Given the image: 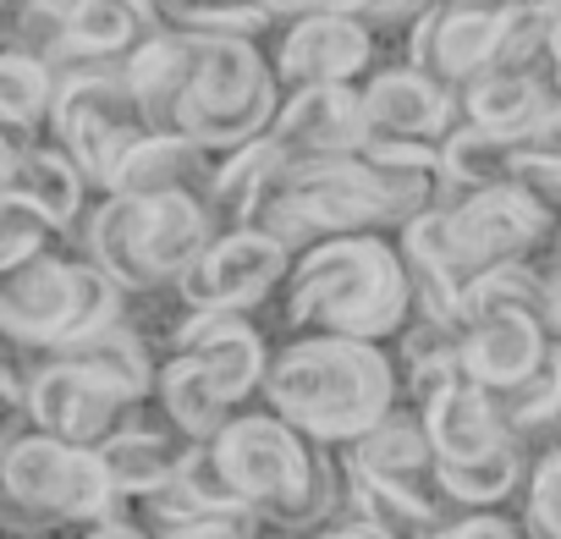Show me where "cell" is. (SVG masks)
<instances>
[{
  "instance_id": "cell-37",
  "label": "cell",
  "mask_w": 561,
  "mask_h": 539,
  "mask_svg": "<svg viewBox=\"0 0 561 539\" xmlns=\"http://www.w3.org/2000/svg\"><path fill=\"white\" fill-rule=\"evenodd\" d=\"M517 534H528L523 517H506L501 506H468L440 528V539H517Z\"/></svg>"
},
{
  "instance_id": "cell-25",
  "label": "cell",
  "mask_w": 561,
  "mask_h": 539,
  "mask_svg": "<svg viewBox=\"0 0 561 539\" xmlns=\"http://www.w3.org/2000/svg\"><path fill=\"white\" fill-rule=\"evenodd\" d=\"M561 94L550 89L545 72H517V67H490L462 89V122H479L490 133H523L534 127Z\"/></svg>"
},
{
  "instance_id": "cell-23",
  "label": "cell",
  "mask_w": 561,
  "mask_h": 539,
  "mask_svg": "<svg viewBox=\"0 0 561 539\" xmlns=\"http://www.w3.org/2000/svg\"><path fill=\"white\" fill-rule=\"evenodd\" d=\"M215 165H220V154L204 149L198 138L154 127V133L127 154L116 187H127V193H198V198H209Z\"/></svg>"
},
{
  "instance_id": "cell-24",
  "label": "cell",
  "mask_w": 561,
  "mask_h": 539,
  "mask_svg": "<svg viewBox=\"0 0 561 539\" xmlns=\"http://www.w3.org/2000/svg\"><path fill=\"white\" fill-rule=\"evenodd\" d=\"M122 72H127V83L138 89L149 122L165 127V133H176V111H182V94H187V83H193V34L165 23L154 39H144V45L122 61Z\"/></svg>"
},
{
  "instance_id": "cell-1",
  "label": "cell",
  "mask_w": 561,
  "mask_h": 539,
  "mask_svg": "<svg viewBox=\"0 0 561 539\" xmlns=\"http://www.w3.org/2000/svg\"><path fill=\"white\" fill-rule=\"evenodd\" d=\"M419 314L413 264L397 231H347L298 248L280 287V320L293 331H336L364 342H397Z\"/></svg>"
},
{
  "instance_id": "cell-12",
  "label": "cell",
  "mask_w": 561,
  "mask_h": 539,
  "mask_svg": "<svg viewBox=\"0 0 561 539\" xmlns=\"http://www.w3.org/2000/svg\"><path fill=\"white\" fill-rule=\"evenodd\" d=\"M280 89H325V83H364L375 72V28L353 12H309L287 18L270 45Z\"/></svg>"
},
{
  "instance_id": "cell-20",
  "label": "cell",
  "mask_w": 561,
  "mask_h": 539,
  "mask_svg": "<svg viewBox=\"0 0 561 539\" xmlns=\"http://www.w3.org/2000/svg\"><path fill=\"white\" fill-rule=\"evenodd\" d=\"M419 413L430 424V440H435V457L440 462H473V457L495 451L501 440H512V429L501 418V402L479 380H468V375H457L451 386H440Z\"/></svg>"
},
{
  "instance_id": "cell-17",
  "label": "cell",
  "mask_w": 561,
  "mask_h": 539,
  "mask_svg": "<svg viewBox=\"0 0 561 539\" xmlns=\"http://www.w3.org/2000/svg\"><path fill=\"white\" fill-rule=\"evenodd\" d=\"M171 353H193L215 386L226 391L231 408H242L248 397H264V375L275 347L264 342V331L248 314H198L176 303V325H171Z\"/></svg>"
},
{
  "instance_id": "cell-38",
  "label": "cell",
  "mask_w": 561,
  "mask_h": 539,
  "mask_svg": "<svg viewBox=\"0 0 561 539\" xmlns=\"http://www.w3.org/2000/svg\"><path fill=\"white\" fill-rule=\"evenodd\" d=\"M435 0H369L364 7V23L369 28H413Z\"/></svg>"
},
{
  "instance_id": "cell-8",
  "label": "cell",
  "mask_w": 561,
  "mask_h": 539,
  "mask_svg": "<svg viewBox=\"0 0 561 539\" xmlns=\"http://www.w3.org/2000/svg\"><path fill=\"white\" fill-rule=\"evenodd\" d=\"M149 133H154V122L122 67H61L50 138L89 171L94 193H116L127 154Z\"/></svg>"
},
{
  "instance_id": "cell-10",
  "label": "cell",
  "mask_w": 561,
  "mask_h": 539,
  "mask_svg": "<svg viewBox=\"0 0 561 539\" xmlns=\"http://www.w3.org/2000/svg\"><path fill=\"white\" fill-rule=\"evenodd\" d=\"M18 353L28 364V424L34 429H50V435H67L83 446H105L116 429H127L149 408L72 353H34V347H18Z\"/></svg>"
},
{
  "instance_id": "cell-42",
  "label": "cell",
  "mask_w": 561,
  "mask_h": 539,
  "mask_svg": "<svg viewBox=\"0 0 561 539\" xmlns=\"http://www.w3.org/2000/svg\"><path fill=\"white\" fill-rule=\"evenodd\" d=\"M7 7H12V0H7Z\"/></svg>"
},
{
  "instance_id": "cell-26",
  "label": "cell",
  "mask_w": 561,
  "mask_h": 539,
  "mask_svg": "<svg viewBox=\"0 0 561 539\" xmlns=\"http://www.w3.org/2000/svg\"><path fill=\"white\" fill-rule=\"evenodd\" d=\"M154 408L187 435V440H215L237 408L226 402V391L215 386V375L193 358V353H171L160 364V380H154Z\"/></svg>"
},
{
  "instance_id": "cell-13",
  "label": "cell",
  "mask_w": 561,
  "mask_h": 539,
  "mask_svg": "<svg viewBox=\"0 0 561 539\" xmlns=\"http://www.w3.org/2000/svg\"><path fill=\"white\" fill-rule=\"evenodd\" d=\"M506 12H512V0H435L408 28V61L462 94L479 72L495 67Z\"/></svg>"
},
{
  "instance_id": "cell-41",
  "label": "cell",
  "mask_w": 561,
  "mask_h": 539,
  "mask_svg": "<svg viewBox=\"0 0 561 539\" xmlns=\"http://www.w3.org/2000/svg\"><path fill=\"white\" fill-rule=\"evenodd\" d=\"M545 7H550V12H556V18H561V0H545Z\"/></svg>"
},
{
  "instance_id": "cell-35",
  "label": "cell",
  "mask_w": 561,
  "mask_h": 539,
  "mask_svg": "<svg viewBox=\"0 0 561 539\" xmlns=\"http://www.w3.org/2000/svg\"><path fill=\"white\" fill-rule=\"evenodd\" d=\"M523 528L539 534V539H561V440L545 446L534 462H528V479H523Z\"/></svg>"
},
{
  "instance_id": "cell-32",
  "label": "cell",
  "mask_w": 561,
  "mask_h": 539,
  "mask_svg": "<svg viewBox=\"0 0 561 539\" xmlns=\"http://www.w3.org/2000/svg\"><path fill=\"white\" fill-rule=\"evenodd\" d=\"M550 34H556V12L545 0H512L501 45H495V67H517V72H545L550 78Z\"/></svg>"
},
{
  "instance_id": "cell-40",
  "label": "cell",
  "mask_w": 561,
  "mask_h": 539,
  "mask_svg": "<svg viewBox=\"0 0 561 539\" xmlns=\"http://www.w3.org/2000/svg\"><path fill=\"white\" fill-rule=\"evenodd\" d=\"M550 89L561 94V18H556V34H550Z\"/></svg>"
},
{
  "instance_id": "cell-4",
  "label": "cell",
  "mask_w": 561,
  "mask_h": 539,
  "mask_svg": "<svg viewBox=\"0 0 561 539\" xmlns=\"http://www.w3.org/2000/svg\"><path fill=\"white\" fill-rule=\"evenodd\" d=\"M220 231L209 198L198 193H100V204L83 220L78 248L105 264L111 276L133 293V298H154L171 293L182 282V270L209 248V237Z\"/></svg>"
},
{
  "instance_id": "cell-11",
  "label": "cell",
  "mask_w": 561,
  "mask_h": 539,
  "mask_svg": "<svg viewBox=\"0 0 561 539\" xmlns=\"http://www.w3.org/2000/svg\"><path fill=\"white\" fill-rule=\"evenodd\" d=\"M550 320L523 298H473L462 314V375L490 397L523 386L550 353Z\"/></svg>"
},
{
  "instance_id": "cell-3",
  "label": "cell",
  "mask_w": 561,
  "mask_h": 539,
  "mask_svg": "<svg viewBox=\"0 0 561 539\" xmlns=\"http://www.w3.org/2000/svg\"><path fill=\"white\" fill-rule=\"evenodd\" d=\"M215 457L270 534H314L342 501V457L336 446L304 435L275 408L237 413L215 440Z\"/></svg>"
},
{
  "instance_id": "cell-6",
  "label": "cell",
  "mask_w": 561,
  "mask_h": 539,
  "mask_svg": "<svg viewBox=\"0 0 561 539\" xmlns=\"http://www.w3.org/2000/svg\"><path fill=\"white\" fill-rule=\"evenodd\" d=\"M122 506V490L105 468L100 446L50 435V429H12L0 446V523L12 534L61 528V523H100Z\"/></svg>"
},
{
  "instance_id": "cell-39",
  "label": "cell",
  "mask_w": 561,
  "mask_h": 539,
  "mask_svg": "<svg viewBox=\"0 0 561 539\" xmlns=\"http://www.w3.org/2000/svg\"><path fill=\"white\" fill-rule=\"evenodd\" d=\"M259 7L275 23H287V18H309V12H353V18H364L369 0H259Z\"/></svg>"
},
{
  "instance_id": "cell-9",
  "label": "cell",
  "mask_w": 561,
  "mask_h": 539,
  "mask_svg": "<svg viewBox=\"0 0 561 539\" xmlns=\"http://www.w3.org/2000/svg\"><path fill=\"white\" fill-rule=\"evenodd\" d=\"M298 248L280 242L264 226H220L209 237V248L182 270V282L171 287V298L182 309L198 314H253L270 293L287 287Z\"/></svg>"
},
{
  "instance_id": "cell-15",
  "label": "cell",
  "mask_w": 561,
  "mask_h": 539,
  "mask_svg": "<svg viewBox=\"0 0 561 539\" xmlns=\"http://www.w3.org/2000/svg\"><path fill=\"white\" fill-rule=\"evenodd\" d=\"M7 187L34 193L61 237H83V220H89L83 204H89L94 182L56 138H45L34 127H12V122L0 127V193Z\"/></svg>"
},
{
  "instance_id": "cell-2",
  "label": "cell",
  "mask_w": 561,
  "mask_h": 539,
  "mask_svg": "<svg viewBox=\"0 0 561 539\" xmlns=\"http://www.w3.org/2000/svg\"><path fill=\"white\" fill-rule=\"evenodd\" d=\"M402 402V364L386 342L298 331L280 342L264 375V408L293 418L325 446H347Z\"/></svg>"
},
{
  "instance_id": "cell-5",
  "label": "cell",
  "mask_w": 561,
  "mask_h": 539,
  "mask_svg": "<svg viewBox=\"0 0 561 539\" xmlns=\"http://www.w3.org/2000/svg\"><path fill=\"white\" fill-rule=\"evenodd\" d=\"M127 298L133 293L83 248L78 253L45 248L28 264L0 270V336L12 347L61 353L127 320Z\"/></svg>"
},
{
  "instance_id": "cell-18",
  "label": "cell",
  "mask_w": 561,
  "mask_h": 539,
  "mask_svg": "<svg viewBox=\"0 0 561 539\" xmlns=\"http://www.w3.org/2000/svg\"><path fill=\"white\" fill-rule=\"evenodd\" d=\"M347 462H358L364 473H375V479H391V484H408V490H419V495H435V501H446V490H440V457H435V440H430V424H424V413L413 408V402H397L375 429H364L358 440H347V446H336ZM451 506V501H446ZM457 512V506H451Z\"/></svg>"
},
{
  "instance_id": "cell-30",
  "label": "cell",
  "mask_w": 561,
  "mask_h": 539,
  "mask_svg": "<svg viewBox=\"0 0 561 539\" xmlns=\"http://www.w3.org/2000/svg\"><path fill=\"white\" fill-rule=\"evenodd\" d=\"M56 94H61V67L34 56V50L7 45V56H0V116H7L12 127L50 133Z\"/></svg>"
},
{
  "instance_id": "cell-22",
  "label": "cell",
  "mask_w": 561,
  "mask_h": 539,
  "mask_svg": "<svg viewBox=\"0 0 561 539\" xmlns=\"http://www.w3.org/2000/svg\"><path fill=\"white\" fill-rule=\"evenodd\" d=\"M342 457V451H336ZM342 506H353V512H364L375 528H380V539H435L457 512L446 506V501H435V495H419V490H408V484H391V479H375V473H364L358 462H347L342 457Z\"/></svg>"
},
{
  "instance_id": "cell-16",
  "label": "cell",
  "mask_w": 561,
  "mask_h": 539,
  "mask_svg": "<svg viewBox=\"0 0 561 539\" xmlns=\"http://www.w3.org/2000/svg\"><path fill=\"white\" fill-rule=\"evenodd\" d=\"M280 160H336L369 149V116L358 83H325V89H293L280 100V116L270 127Z\"/></svg>"
},
{
  "instance_id": "cell-19",
  "label": "cell",
  "mask_w": 561,
  "mask_h": 539,
  "mask_svg": "<svg viewBox=\"0 0 561 539\" xmlns=\"http://www.w3.org/2000/svg\"><path fill=\"white\" fill-rule=\"evenodd\" d=\"M105 468H111V479H116V490H122V501H133V495H149V490H165L176 473H182V462H187V451H193V440L154 408V397H149V408L127 424V429H116L105 446Z\"/></svg>"
},
{
  "instance_id": "cell-34",
  "label": "cell",
  "mask_w": 561,
  "mask_h": 539,
  "mask_svg": "<svg viewBox=\"0 0 561 539\" xmlns=\"http://www.w3.org/2000/svg\"><path fill=\"white\" fill-rule=\"evenodd\" d=\"M7 34L18 50H34L56 67H67V39H72V0H12L7 7Z\"/></svg>"
},
{
  "instance_id": "cell-21",
  "label": "cell",
  "mask_w": 561,
  "mask_h": 539,
  "mask_svg": "<svg viewBox=\"0 0 561 539\" xmlns=\"http://www.w3.org/2000/svg\"><path fill=\"white\" fill-rule=\"evenodd\" d=\"M160 28H165V12L154 0H72L67 67H122Z\"/></svg>"
},
{
  "instance_id": "cell-33",
  "label": "cell",
  "mask_w": 561,
  "mask_h": 539,
  "mask_svg": "<svg viewBox=\"0 0 561 539\" xmlns=\"http://www.w3.org/2000/svg\"><path fill=\"white\" fill-rule=\"evenodd\" d=\"M56 220L45 215V204L23 187H7L0 193V270H12V264H28L34 253L56 248Z\"/></svg>"
},
{
  "instance_id": "cell-14",
  "label": "cell",
  "mask_w": 561,
  "mask_h": 539,
  "mask_svg": "<svg viewBox=\"0 0 561 539\" xmlns=\"http://www.w3.org/2000/svg\"><path fill=\"white\" fill-rule=\"evenodd\" d=\"M358 94L369 116V144H446L462 127V94L413 61L375 67Z\"/></svg>"
},
{
  "instance_id": "cell-7",
  "label": "cell",
  "mask_w": 561,
  "mask_h": 539,
  "mask_svg": "<svg viewBox=\"0 0 561 539\" xmlns=\"http://www.w3.org/2000/svg\"><path fill=\"white\" fill-rule=\"evenodd\" d=\"M280 100H287V89H280L275 61L259 39H248V34H193V83L182 94L176 133L226 154V149L264 138L280 116Z\"/></svg>"
},
{
  "instance_id": "cell-28",
  "label": "cell",
  "mask_w": 561,
  "mask_h": 539,
  "mask_svg": "<svg viewBox=\"0 0 561 539\" xmlns=\"http://www.w3.org/2000/svg\"><path fill=\"white\" fill-rule=\"evenodd\" d=\"M440 176H446V198L473 193V187H490V182H512L517 176L512 133H490L479 122H462L440 144Z\"/></svg>"
},
{
  "instance_id": "cell-27",
  "label": "cell",
  "mask_w": 561,
  "mask_h": 539,
  "mask_svg": "<svg viewBox=\"0 0 561 539\" xmlns=\"http://www.w3.org/2000/svg\"><path fill=\"white\" fill-rule=\"evenodd\" d=\"M280 165H287V160H280V149H275L270 133L253 138V144H242V149H226L220 165H215V182H209V209H215V220H220V226H248L253 209H259V193L270 187V176H275Z\"/></svg>"
},
{
  "instance_id": "cell-36",
  "label": "cell",
  "mask_w": 561,
  "mask_h": 539,
  "mask_svg": "<svg viewBox=\"0 0 561 539\" xmlns=\"http://www.w3.org/2000/svg\"><path fill=\"white\" fill-rule=\"evenodd\" d=\"M517 176H561V100L523 133H512Z\"/></svg>"
},
{
  "instance_id": "cell-31",
  "label": "cell",
  "mask_w": 561,
  "mask_h": 539,
  "mask_svg": "<svg viewBox=\"0 0 561 539\" xmlns=\"http://www.w3.org/2000/svg\"><path fill=\"white\" fill-rule=\"evenodd\" d=\"M495 402H501L506 429H512L523 446L539 440V435H561V342H550L545 364H539L523 386L501 391Z\"/></svg>"
},
{
  "instance_id": "cell-29",
  "label": "cell",
  "mask_w": 561,
  "mask_h": 539,
  "mask_svg": "<svg viewBox=\"0 0 561 539\" xmlns=\"http://www.w3.org/2000/svg\"><path fill=\"white\" fill-rule=\"evenodd\" d=\"M528 479V446L512 435L495 451L473 457V462H440V490L457 512L468 506H501L506 495H517V484Z\"/></svg>"
}]
</instances>
